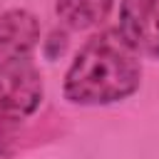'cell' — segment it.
<instances>
[{"mask_svg":"<svg viewBox=\"0 0 159 159\" xmlns=\"http://www.w3.org/2000/svg\"><path fill=\"white\" fill-rule=\"evenodd\" d=\"M55 10L67 27L87 30V27L99 25L109 15L112 0H57Z\"/></svg>","mask_w":159,"mask_h":159,"instance_id":"5","label":"cell"},{"mask_svg":"<svg viewBox=\"0 0 159 159\" xmlns=\"http://www.w3.org/2000/svg\"><path fill=\"white\" fill-rule=\"evenodd\" d=\"M40 37L37 20L25 10H10L0 17V52L5 57H27Z\"/></svg>","mask_w":159,"mask_h":159,"instance_id":"4","label":"cell"},{"mask_svg":"<svg viewBox=\"0 0 159 159\" xmlns=\"http://www.w3.org/2000/svg\"><path fill=\"white\" fill-rule=\"evenodd\" d=\"M142 67L137 52L119 32L92 37L72 60L65 77V94L77 104H109L139 87Z\"/></svg>","mask_w":159,"mask_h":159,"instance_id":"1","label":"cell"},{"mask_svg":"<svg viewBox=\"0 0 159 159\" xmlns=\"http://www.w3.org/2000/svg\"><path fill=\"white\" fill-rule=\"evenodd\" d=\"M42 99V80L27 57H5L0 62V134L10 124L32 114Z\"/></svg>","mask_w":159,"mask_h":159,"instance_id":"2","label":"cell"},{"mask_svg":"<svg viewBox=\"0 0 159 159\" xmlns=\"http://www.w3.org/2000/svg\"><path fill=\"white\" fill-rule=\"evenodd\" d=\"M117 32L137 55L159 57V0H124Z\"/></svg>","mask_w":159,"mask_h":159,"instance_id":"3","label":"cell"}]
</instances>
